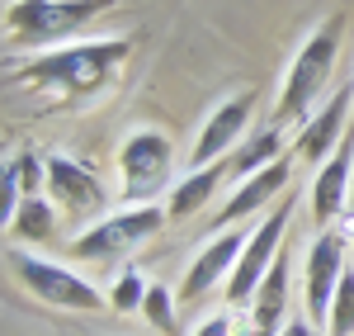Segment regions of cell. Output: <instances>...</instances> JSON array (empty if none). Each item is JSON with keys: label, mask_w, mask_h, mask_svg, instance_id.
I'll return each instance as SVG.
<instances>
[{"label": "cell", "mask_w": 354, "mask_h": 336, "mask_svg": "<svg viewBox=\"0 0 354 336\" xmlns=\"http://www.w3.org/2000/svg\"><path fill=\"white\" fill-rule=\"evenodd\" d=\"M133 53V38H95V43H66V48H43V53L19 71V81L57 95V100H71V95H90L118 71V62Z\"/></svg>", "instance_id": "obj_1"}, {"label": "cell", "mask_w": 354, "mask_h": 336, "mask_svg": "<svg viewBox=\"0 0 354 336\" xmlns=\"http://www.w3.org/2000/svg\"><path fill=\"white\" fill-rule=\"evenodd\" d=\"M340 28H345V15H330L326 24H317L307 33L288 71H283V85H279V118L293 123V118H307V109L322 100L330 71H335V53H340Z\"/></svg>", "instance_id": "obj_2"}, {"label": "cell", "mask_w": 354, "mask_h": 336, "mask_svg": "<svg viewBox=\"0 0 354 336\" xmlns=\"http://www.w3.org/2000/svg\"><path fill=\"white\" fill-rule=\"evenodd\" d=\"M123 0H15L5 10V28L19 48H57Z\"/></svg>", "instance_id": "obj_3"}, {"label": "cell", "mask_w": 354, "mask_h": 336, "mask_svg": "<svg viewBox=\"0 0 354 336\" xmlns=\"http://www.w3.org/2000/svg\"><path fill=\"white\" fill-rule=\"evenodd\" d=\"M161 227H165L161 204H128V209H118V213L85 227L71 242V256H81V260H118V256H133L142 242H151Z\"/></svg>", "instance_id": "obj_4"}, {"label": "cell", "mask_w": 354, "mask_h": 336, "mask_svg": "<svg viewBox=\"0 0 354 336\" xmlns=\"http://www.w3.org/2000/svg\"><path fill=\"white\" fill-rule=\"evenodd\" d=\"M10 270H15V280L24 284L33 299H43V303H53V308H66V312H100L109 299L95 289L90 280H81L76 270H66V265H57L48 256H33V251H10Z\"/></svg>", "instance_id": "obj_5"}, {"label": "cell", "mask_w": 354, "mask_h": 336, "mask_svg": "<svg viewBox=\"0 0 354 336\" xmlns=\"http://www.w3.org/2000/svg\"><path fill=\"white\" fill-rule=\"evenodd\" d=\"M288 218H293V199L283 195V209H274L270 218L245 237L241 260H236V270H232V280H227V303H232V308L255 303L260 280L270 275V265L279 260V242H283V232H288Z\"/></svg>", "instance_id": "obj_6"}, {"label": "cell", "mask_w": 354, "mask_h": 336, "mask_svg": "<svg viewBox=\"0 0 354 336\" xmlns=\"http://www.w3.org/2000/svg\"><path fill=\"white\" fill-rule=\"evenodd\" d=\"M118 170H123V199L128 204H151L156 190L170 180V138L156 128H137L118 147Z\"/></svg>", "instance_id": "obj_7"}, {"label": "cell", "mask_w": 354, "mask_h": 336, "mask_svg": "<svg viewBox=\"0 0 354 336\" xmlns=\"http://www.w3.org/2000/svg\"><path fill=\"white\" fill-rule=\"evenodd\" d=\"M241 247H245L241 227H227L208 247H198V256H194L189 270H185V284H180V303L194 308V303H203L218 284L232 280V270H236V260H241Z\"/></svg>", "instance_id": "obj_8"}, {"label": "cell", "mask_w": 354, "mask_h": 336, "mask_svg": "<svg viewBox=\"0 0 354 336\" xmlns=\"http://www.w3.org/2000/svg\"><path fill=\"white\" fill-rule=\"evenodd\" d=\"M250 109H255V95L250 90H236L227 95L218 109H208L198 138H194V152H189V170L194 166H213V161H227V152L241 142L245 123H250Z\"/></svg>", "instance_id": "obj_9"}, {"label": "cell", "mask_w": 354, "mask_h": 336, "mask_svg": "<svg viewBox=\"0 0 354 336\" xmlns=\"http://www.w3.org/2000/svg\"><path fill=\"white\" fill-rule=\"evenodd\" d=\"M345 237L326 227L317 232V242L307 247V322H326L330 317V299H335V284L345 275Z\"/></svg>", "instance_id": "obj_10"}, {"label": "cell", "mask_w": 354, "mask_h": 336, "mask_svg": "<svg viewBox=\"0 0 354 336\" xmlns=\"http://www.w3.org/2000/svg\"><path fill=\"white\" fill-rule=\"evenodd\" d=\"M350 190H354V128L312 175V218L322 227H330L340 218V209L350 204Z\"/></svg>", "instance_id": "obj_11"}, {"label": "cell", "mask_w": 354, "mask_h": 336, "mask_svg": "<svg viewBox=\"0 0 354 336\" xmlns=\"http://www.w3.org/2000/svg\"><path fill=\"white\" fill-rule=\"evenodd\" d=\"M350 105H354V85H340L326 105H322V114H312V118L302 123L298 157L307 161V166H322L330 152L340 147V138L350 133Z\"/></svg>", "instance_id": "obj_12"}, {"label": "cell", "mask_w": 354, "mask_h": 336, "mask_svg": "<svg viewBox=\"0 0 354 336\" xmlns=\"http://www.w3.org/2000/svg\"><path fill=\"white\" fill-rule=\"evenodd\" d=\"M288 175H293V161L288 157H279L274 166H265V170H255V175H245L241 185H236V195L222 204V213H218V227L227 232L232 223H241V218H250V213H260L265 204H270L283 185H288Z\"/></svg>", "instance_id": "obj_13"}, {"label": "cell", "mask_w": 354, "mask_h": 336, "mask_svg": "<svg viewBox=\"0 0 354 336\" xmlns=\"http://www.w3.org/2000/svg\"><path fill=\"white\" fill-rule=\"evenodd\" d=\"M48 190H53V204L66 209V213H90V209L104 204L100 175L85 170L81 161H71V157H53L48 161Z\"/></svg>", "instance_id": "obj_14"}, {"label": "cell", "mask_w": 354, "mask_h": 336, "mask_svg": "<svg viewBox=\"0 0 354 336\" xmlns=\"http://www.w3.org/2000/svg\"><path fill=\"white\" fill-rule=\"evenodd\" d=\"M288 284H293V260H288V251H279V260L270 265V275L260 280L255 303H250V322H255V327H265V332H279V327H283Z\"/></svg>", "instance_id": "obj_15"}, {"label": "cell", "mask_w": 354, "mask_h": 336, "mask_svg": "<svg viewBox=\"0 0 354 336\" xmlns=\"http://www.w3.org/2000/svg\"><path fill=\"white\" fill-rule=\"evenodd\" d=\"M232 170V161H213V166H194L180 185H170V204H165V213L180 223V218H194L208 199H213V190L222 185V175Z\"/></svg>", "instance_id": "obj_16"}, {"label": "cell", "mask_w": 354, "mask_h": 336, "mask_svg": "<svg viewBox=\"0 0 354 336\" xmlns=\"http://www.w3.org/2000/svg\"><path fill=\"white\" fill-rule=\"evenodd\" d=\"M279 157H288V152H283V138H279V128H265L260 138H250L241 152L232 157V175H241V180H245V175H255V170L274 166Z\"/></svg>", "instance_id": "obj_17"}, {"label": "cell", "mask_w": 354, "mask_h": 336, "mask_svg": "<svg viewBox=\"0 0 354 336\" xmlns=\"http://www.w3.org/2000/svg\"><path fill=\"white\" fill-rule=\"evenodd\" d=\"M53 223H57L53 199H38V195H24L19 213L10 218V227L19 232V242H48L53 237Z\"/></svg>", "instance_id": "obj_18"}, {"label": "cell", "mask_w": 354, "mask_h": 336, "mask_svg": "<svg viewBox=\"0 0 354 336\" xmlns=\"http://www.w3.org/2000/svg\"><path fill=\"white\" fill-rule=\"evenodd\" d=\"M326 336H354V265H345V275H340V284H335Z\"/></svg>", "instance_id": "obj_19"}, {"label": "cell", "mask_w": 354, "mask_h": 336, "mask_svg": "<svg viewBox=\"0 0 354 336\" xmlns=\"http://www.w3.org/2000/svg\"><path fill=\"white\" fill-rule=\"evenodd\" d=\"M147 289H151V284L142 280L137 270H123V275L113 280V289H109V308L113 312H137L142 303H147Z\"/></svg>", "instance_id": "obj_20"}, {"label": "cell", "mask_w": 354, "mask_h": 336, "mask_svg": "<svg viewBox=\"0 0 354 336\" xmlns=\"http://www.w3.org/2000/svg\"><path fill=\"white\" fill-rule=\"evenodd\" d=\"M142 312H147V322H151V327L175 332V303H170V289H165V284H151V289H147V303H142Z\"/></svg>", "instance_id": "obj_21"}, {"label": "cell", "mask_w": 354, "mask_h": 336, "mask_svg": "<svg viewBox=\"0 0 354 336\" xmlns=\"http://www.w3.org/2000/svg\"><path fill=\"white\" fill-rule=\"evenodd\" d=\"M194 336H232V317L227 312H213V317H203L194 327Z\"/></svg>", "instance_id": "obj_22"}, {"label": "cell", "mask_w": 354, "mask_h": 336, "mask_svg": "<svg viewBox=\"0 0 354 336\" xmlns=\"http://www.w3.org/2000/svg\"><path fill=\"white\" fill-rule=\"evenodd\" d=\"M279 336H322V332H317V322H302V317H293V322H283V327H279Z\"/></svg>", "instance_id": "obj_23"}, {"label": "cell", "mask_w": 354, "mask_h": 336, "mask_svg": "<svg viewBox=\"0 0 354 336\" xmlns=\"http://www.w3.org/2000/svg\"><path fill=\"white\" fill-rule=\"evenodd\" d=\"M241 336H279V332H265V327H250V332H241Z\"/></svg>", "instance_id": "obj_24"}]
</instances>
